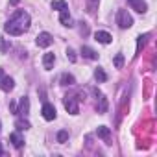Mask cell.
I'll use <instances>...</instances> for the list:
<instances>
[{
	"mask_svg": "<svg viewBox=\"0 0 157 157\" xmlns=\"http://www.w3.org/2000/svg\"><path fill=\"white\" fill-rule=\"evenodd\" d=\"M28 28H30V15L24 10H17L4 26V30L10 35H22L24 32H28Z\"/></svg>",
	"mask_w": 157,
	"mask_h": 157,
	"instance_id": "obj_1",
	"label": "cell"
},
{
	"mask_svg": "<svg viewBox=\"0 0 157 157\" xmlns=\"http://www.w3.org/2000/svg\"><path fill=\"white\" fill-rule=\"evenodd\" d=\"M117 24L122 30H126V28H131L133 26V19H131V15L126 10H118L117 11Z\"/></svg>",
	"mask_w": 157,
	"mask_h": 157,
	"instance_id": "obj_2",
	"label": "cell"
},
{
	"mask_svg": "<svg viewBox=\"0 0 157 157\" xmlns=\"http://www.w3.org/2000/svg\"><path fill=\"white\" fill-rule=\"evenodd\" d=\"M13 87H15L13 78H10V76H4L2 68H0V89H2V91H6V93H10Z\"/></svg>",
	"mask_w": 157,
	"mask_h": 157,
	"instance_id": "obj_3",
	"label": "cell"
},
{
	"mask_svg": "<svg viewBox=\"0 0 157 157\" xmlns=\"http://www.w3.org/2000/svg\"><path fill=\"white\" fill-rule=\"evenodd\" d=\"M65 109H67L70 115H78V113H80V107H78L74 96H65Z\"/></svg>",
	"mask_w": 157,
	"mask_h": 157,
	"instance_id": "obj_4",
	"label": "cell"
},
{
	"mask_svg": "<svg viewBox=\"0 0 157 157\" xmlns=\"http://www.w3.org/2000/svg\"><path fill=\"white\" fill-rule=\"evenodd\" d=\"M35 43H37V46L46 48V46H50V44H52V35H50L48 32H43V33H39V35H37Z\"/></svg>",
	"mask_w": 157,
	"mask_h": 157,
	"instance_id": "obj_5",
	"label": "cell"
},
{
	"mask_svg": "<svg viewBox=\"0 0 157 157\" xmlns=\"http://www.w3.org/2000/svg\"><path fill=\"white\" fill-rule=\"evenodd\" d=\"M128 6H129L131 10L139 11V13H144V11H146V8H148L144 0H128Z\"/></svg>",
	"mask_w": 157,
	"mask_h": 157,
	"instance_id": "obj_6",
	"label": "cell"
},
{
	"mask_svg": "<svg viewBox=\"0 0 157 157\" xmlns=\"http://www.w3.org/2000/svg\"><path fill=\"white\" fill-rule=\"evenodd\" d=\"M43 117H44V120H54L56 118V107L52 104H44L43 105Z\"/></svg>",
	"mask_w": 157,
	"mask_h": 157,
	"instance_id": "obj_7",
	"label": "cell"
},
{
	"mask_svg": "<svg viewBox=\"0 0 157 157\" xmlns=\"http://www.w3.org/2000/svg\"><path fill=\"white\" fill-rule=\"evenodd\" d=\"M94 39H96L98 43H102V44H109V43L113 41L111 33H107V32H96V33H94Z\"/></svg>",
	"mask_w": 157,
	"mask_h": 157,
	"instance_id": "obj_8",
	"label": "cell"
},
{
	"mask_svg": "<svg viewBox=\"0 0 157 157\" xmlns=\"http://www.w3.org/2000/svg\"><path fill=\"white\" fill-rule=\"evenodd\" d=\"M54 61H56V56H54L52 52H46V54L43 56V67H44L46 70H50V68L54 67Z\"/></svg>",
	"mask_w": 157,
	"mask_h": 157,
	"instance_id": "obj_9",
	"label": "cell"
},
{
	"mask_svg": "<svg viewBox=\"0 0 157 157\" xmlns=\"http://www.w3.org/2000/svg\"><path fill=\"white\" fill-rule=\"evenodd\" d=\"M59 21H61V24H63V26H72V17H70L68 10H63V11H61Z\"/></svg>",
	"mask_w": 157,
	"mask_h": 157,
	"instance_id": "obj_10",
	"label": "cell"
},
{
	"mask_svg": "<svg viewBox=\"0 0 157 157\" xmlns=\"http://www.w3.org/2000/svg\"><path fill=\"white\" fill-rule=\"evenodd\" d=\"M82 54H83V57H87V59H98V54H96L93 48H89V46H82Z\"/></svg>",
	"mask_w": 157,
	"mask_h": 157,
	"instance_id": "obj_11",
	"label": "cell"
},
{
	"mask_svg": "<svg viewBox=\"0 0 157 157\" xmlns=\"http://www.w3.org/2000/svg\"><path fill=\"white\" fill-rule=\"evenodd\" d=\"M94 78H96V82H98V83L107 82V74H105V72H104V68H100V67L94 70Z\"/></svg>",
	"mask_w": 157,
	"mask_h": 157,
	"instance_id": "obj_12",
	"label": "cell"
},
{
	"mask_svg": "<svg viewBox=\"0 0 157 157\" xmlns=\"http://www.w3.org/2000/svg\"><path fill=\"white\" fill-rule=\"evenodd\" d=\"M52 10L63 11V10H68V4L65 2V0H54V2H52Z\"/></svg>",
	"mask_w": 157,
	"mask_h": 157,
	"instance_id": "obj_13",
	"label": "cell"
},
{
	"mask_svg": "<svg viewBox=\"0 0 157 157\" xmlns=\"http://www.w3.org/2000/svg\"><path fill=\"white\" fill-rule=\"evenodd\" d=\"M146 41H148V35H146V33L137 37V54H140V52H142V48L146 46Z\"/></svg>",
	"mask_w": 157,
	"mask_h": 157,
	"instance_id": "obj_14",
	"label": "cell"
},
{
	"mask_svg": "<svg viewBox=\"0 0 157 157\" xmlns=\"http://www.w3.org/2000/svg\"><path fill=\"white\" fill-rule=\"evenodd\" d=\"M10 140L13 142V146H15V148H21V146L24 144V140L21 139V135H19V133H11V135H10Z\"/></svg>",
	"mask_w": 157,
	"mask_h": 157,
	"instance_id": "obj_15",
	"label": "cell"
},
{
	"mask_svg": "<svg viewBox=\"0 0 157 157\" xmlns=\"http://www.w3.org/2000/svg\"><path fill=\"white\" fill-rule=\"evenodd\" d=\"M76 80H74V76L72 74H63L61 76V85H74Z\"/></svg>",
	"mask_w": 157,
	"mask_h": 157,
	"instance_id": "obj_16",
	"label": "cell"
},
{
	"mask_svg": "<svg viewBox=\"0 0 157 157\" xmlns=\"http://www.w3.org/2000/svg\"><path fill=\"white\" fill-rule=\"evenodd\" d=\"M96 133H98V137H102V139H109V135H111V129H109L107 126H100V128L96 129Z\"/></svg>",
	"mask_w": 157,
	"mask_h": 157,
	"instance_id": "obj_17",
	"label": "cell"
},
{
	"mask_svg": "<svg viewBox=\"0 0 157 157\" xmlns=\"http://www.w3.org/2000/svg\"><path fill=\"white\" fill-rule=\"evenodd\" d=\"M28 107H30V102H28V98L24 96V98L21 100V109H19L17 113H21V115H28Z\"/></svg>",
	"mask_w": 157,
	"mask_h": 157,
	"instance_id": "obj_18",
	"label": "cell"
},
{
	"mask_svg": "<svg viewBox=\"0 0 157 157\" xmlns=\"http://www.w3.org/2000/svg\"><path fill=\"white\" fill-rule=\"evenodd\" d=\"M15 128H17L19 131L30 129V122H28V120H17V122H15Z\"/></svg>",
	"mask_w": 157,
	"mask_h": 157,
	"instance_id": "obj_19",
	"label": "cell"
},
{
	"mask_svg": "<svg viewBox=\"0 0 157 157\" xmlns=\"http://www.w3.org/2000/svg\"><path fill=\"white\" fill-rule=\"evenodd\" d=\"M113 65H115L117 68H122V65H124V56H122V54H117L115 59H113Z\"/></svg>",
	"mask_w": 157,
	"mask_h": 157,
	"instance_id": "obj_20",
	"label": "cell"
},
{
	"mask_svg": "<svg viewBox=\"0 0 157 157\" xmlns=\"http://www.w3.org/2000/svg\"><path fill=\"white\" fill-rule=\"evenodd\" d=\"M105 109H107V100H105V96L100 93V109H98V111H100V113H105Z\"/></svg>",
	"mask_w": 157,
	"mask_h": 157,
	"instance_id": "obj_21",
	"label": "cell"
},
{
	"mask_svg": "<svg viewBox=\"0 0 157 157\" xmlns=\"http://www.w3.org/2000/svg\"><path fill=\"white\" fill-rule=\"evenodd\" d=\"M67 140H68V131H65V129L59 131L57 133V142H67Z\"/></svg>",
	"mask_w": 157,
	"mask_h": 157,
	"instance_id": "obj_22",
	"label": "cell"
},
{
	"mask_svg": "<svg viewBox=\"0 0 157 157\" xmlns=\"http://www.w3.org/2000/svg\"><path fill=\"white\" fill-rule=\"evenodd\" d=\"M8 50H10V44L4 41V37H2V35H0V52H2V54H6Z\"/></svg>",
	"mask_w": 157,
	"mask_h": 157,
	"instance_id": "obj_23",
	"label": "cell"
},
{
	"mask_svg": "<svg viewBox=\"0 0 157 157\" xmlns=\"http://www.w3.org/2000/svg\"><path fill=\"white\" fill-rule=\"evenodd\" d=\"M67 57L70 59V63H76V52L72 48H67Z\"/></svg>",
	"mask_w": 157,
	"mask_h": 157,
	"instance_id": "obj_24",
	"label": "cell"
},
{
	"mask_svg": "<svg viewBox=\"0 0 157 157\" xmlns=\"http://www.w3.org/2000/svg\"><path fill=\"white\" fill-rule=\"evenodd\" d=\"M10 109H11L13 113H17V105H15V102H11V104H10Z\"/></svg>",
	"mask_w": 157,
	"mask_h": 157,
	"instance_id": "obj_25",
	"label": "cell"
},
{
	"mask_svg": "<svg viewBox=\"0 0 157 157\" xmlns=\"http://www.w3.org/2000/svg\"><path fill=\"white\" fill-rule=\"evenodd\" d=\"M2 153H4V151H2V146H0V155H2Z\"/></svg>",
	"mask_w": 157,
	"mask_h": 157,
	"instance_id": "obj_26",
	"label": "cell"
},
{
	"mask_svg": "<svg viewBox=\"0 0 157 157\" xmlns=\"http://www.w3.org/2000/svg\"><path fill=\"white\" fill-rule=\"evenodd\" d=\"M0 131H2V124H0Z\"/></svg>",
	"mask_w": 157,
	"mask_h": 157,
	"instance_id": "obj_27",
	"label": "cell"
}]
</instances>
